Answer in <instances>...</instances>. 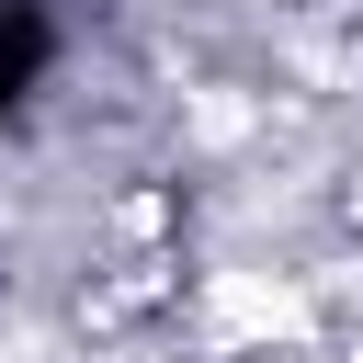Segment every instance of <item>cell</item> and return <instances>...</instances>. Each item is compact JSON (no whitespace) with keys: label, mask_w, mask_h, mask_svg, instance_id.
<instances>
[{"label":"cell","mask_w":363,"mask_h":363,"mask_svg":"<svg viewBox=\"0 0 363 363\" xmlns=\"http://www.w3.org/2000/svg\"><path fill=\"white\" fill-rule=\"evenodd\" d=\"M204 318H216V340H284V329H295V318H306V306H295V295H284V284H250V272H227V284H216V306H204Z\"/></svg>","instance_id":"1"}]
</instances>
